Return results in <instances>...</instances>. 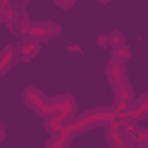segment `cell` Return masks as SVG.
Masks as SVG:
<instances>
[{
  "label": "cell",
  "instance_id": "9",
  "mask_svg": "<svg viewBox=\"0 0 148 148\" xmlns=\"http://www.w3.org/2000/svg\"><path fill=\"white\" fill-rule=\"evenodd\" d=\"M99 2H109V0H99Z\"/></svg>",
  "mask_w": 148,
  "mask_h": 148
},
{
  "label": "cell",
  "instance_id": "6",
  "mask_svg": "<svg viewBox=\"0 0 148 148\" xmlns=\"http://www.w3.org/2000/svg\"><path fill=\"white\" fill-rule=\"evenodd\" d=\"M109 44H111V49H118V46L125 44V39H123L120 32H111V35H109Z\"/></svg>",
  "mask_w": 148,
  "mask_h": 148
},
{
  "label": "cell",
  "instance_id": "8",
  "mask_svg": "<svg viewBox=\"0 0 148 148\" xmlns=\"http://www.w3.org/2000/svg\"><path fill=\"white\" fill-rule=\"evenodd\" d=\"M0 139H2V125H0Z\"/></svg>",
  "mask_w": 148,
  "mask_h": 148
},
{
  "label": "cell",
  "instance_id": "3",
  "mask_svg": "<svg viewBox=\"0 0 148 148\" xmlns=\"http://www.w3.org/2000/svg\"><path fill=\"white\" fill-rule=\"evenodd\" d=\"M23 97H25V104H28L30 109H35V111L44 113V104H46V99H44L35 88H28V90L23 92Z\"/></svg>",
  "mask_w": 148,
  "mask_h": 148
},
{
  "label": "cell",
  "instance_id": "2",
  "mask_svg": "<svg viewBox=\"0 0 148 148\" xmlns=\"http://www.w3.org/2000/svg\"><path fill=\"white\" fill-rule=\"evenodd\" d=\"M106 74H109L111 86H116V83H120V81L127 79V76H125V65H123L120 60H116V58L109 60V65H106Z\"/></svg>",
  "mask_w": 148,
  "mask_h": 148
},
{
  "label": "cell",
  "instance_id": "4",
  "mask_svg": "<svg viewBox=\"0 0 148 148\" xmlns=\"http://www.w3.org/2000/svg\"><path fill=\"white\" fill-rule=\"evenodd\" d=\"M37 51H39V42L37 39H32V37H28L21 46H16V53H21V58H32V56H37Z\"/></svg>",
  "mask_w": 148,
  "mask_h": 148
},
{
  "label": "cell",
  "instance_id": "7",
  "mask_svg": "<svg viewBox=\"0 0 148 148\" xmlns=\"http://www.w3.org/2000/svg\"><path fill=\"white\" fill-rule=\"evenodd\" d=\"M56 5H58L60 9H69V7L74 5V0H56Z\"/></svg>",
  "mask_w": 148,
  "mask_h": 148
},
{
  "label": "cell",
  "instance_id": "5",
  "mask_svg": "<svg viewBox=\"0 0 148 148\" xmlns=\"http://www.w3.org/2000/svg\"><path fill=\"white\" fill-rule=\"evenodd\" d=\"M113 58L116 60H120V62H125L127 58H130V49L123 44V46H118V49H113Z\"/></svg>",
  "mask_w": 148,
  "mask_h": 148
},
{
  "label": "cell",
  "instance_id": "1",
  "mask_svg": "<svg viewBox=\"0 0 148 148\" xmlns=\"http://www.w3.org/2000/svg\"><path fill=\"white\" fill-rule=\"evenodd\" d=\"M23 32H25V37H32V39H49V37L58 35L60 28L56 23H28L23 28Z\"/></svg>",
  "mask_w": 148,
  "mask_h": 148
}]
</instances>
